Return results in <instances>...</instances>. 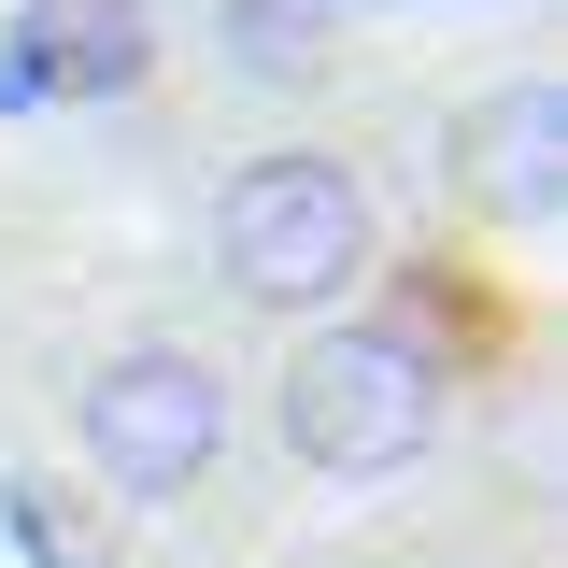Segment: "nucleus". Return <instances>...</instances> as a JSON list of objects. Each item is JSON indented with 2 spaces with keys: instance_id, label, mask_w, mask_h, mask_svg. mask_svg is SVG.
<instances>
[{
  "instance_id": "obj_5",
  "label": "nucleus",
  "mask_w": 568,
  "mask_h": 568,
  "mask_svg": "<svg viewBox=\"0 0 568 568\" xmlns=\"http://www.w3.org/2000/svg\"><path fill=\"white\" fill-rule=\"evenodd\" d=\"M469 185L511 227H555V85H497L469 114Z\"/></svg>"
},
{
  "instance_id": "obj_3",
  "label": "nucleus",
  "mask_w": 568,
  "mask_h": 568,
  "mask_svg": "<svg viewBox=\"0 0 568 568\" xmlns=\"http://www.w3.org/2000/svg\"><path fill=\"white\" fill-rule=\"evenodd\" d=\"M71 440H85V469L142 511H171V497L213 484V455H227V369L200 342H129L85 369V398H71Z\"/></svg>"
},
{
  "instance_id": "obj_1",
  "label": "nucleus",
  "mask_w": 568,
  "mask_h": 568,
  "mask_svg": "<svg viewBox=\"0 0 568 568\" xmlns=\"http://www.w3.org/2000/svg\"><path fill=\"white\" fill-rule=\"evenodd\" d=\"M369 256H384V213H369L355 156L284 142V156H242L227 200H213V271L242 284L256 313H327V298L369 284Z\"/></svg>"
},
{
  "instance_id": "obj_4",
  "label": "nucleus",
  "mask_w": 568,
  "mask_h": 568,
  "mask_svg": "<svg viewBox=\"0 0 568 568\" xmlns=\"http://www.w3.org/2000/svg\"><path fill=\"white\" fill-rule=\"evenodd\" d=\"M142 58H156L142 0H14V29H0V114H43V100L142 85Z\"/></svg>"
},
{
  "instance_id": "obj_6",
  "label": "nucleus",
  "mask_w": 568,
  "mask_h": 568,
  "mask_svg": "<svg viewBox=\"0 0 568 568\" xmlns=\"http://www.w3.org/2000/svg\"><path fill=\"white\" fill-rule=\"evenodd\" d=\"M327 29H342V0H227V43L256 71H298V58H327Z\"/></svg>"
},
{
  "instance_id": "obj_2",
  "label": "nucleus",
  "mask_w": 568,
  "mask_h": 568,
  "mask_svg": "<svg viewBox=\"0 0 568 568\" xmlns=\"http://www.w3.org/2000/svg\"><path fill=\"white\" fill-rule=\"evenodd\" d=\"M284 455L313 484H398L426 440H440V355L413 327H327V342L284 355Z\"/></svg>"
},
{
  "instance_id": "obj_7",
  "label": "nucleus",
  "mask_w": 568,
  "mask_h": 568,
  "mask_svg": "<svg viewBox=\"0 0 568 568\" xmlns=\"http://www.w3.org/2000/svg\"><path fill=\"white\" fill-rule=\"evenodd\" d=\"M0 511H14V540H29V568H114L100 540H85V526H71V497H58V484H14Z\"/></svg>"
}]
</instances>
